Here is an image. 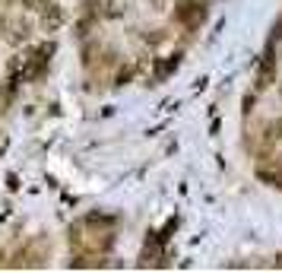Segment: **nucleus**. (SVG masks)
<instances>
[{"instance_id": "nucleus-1", "label": "nucleus", "mask_w": 282, "mask_h": 273, "mask_svg": "<svg viewBox=\"0 0 282 273\" xmlns=\"http://www.w3.org/2000/svg\"><path fill=\"white\" fill-rule=\"evenodd\" d=\"M29 22L26 19H16V16H7L4 19V32H7V42H13V45H19V42H26L29 38Z\"/></svg>"}, {"instance_id": "nucleus-2", "label": "nucleus", "mask_w": 282, "mask_h": 273, "mask_svg": "<svg viewBox=\"0 0 282 273\" xmlns=\"http://www.w3.org/2000/svg\"><path fill=\"white\" fill-rule=\"evenodd\" d=\"M178 19L187 22V26H200V22L206 19V7H203V4H200V7H197V4H187V7L178 10Z\"/></svg>"}, {"instance_id": "nucleus-3", "label": "nucleus", "mask_w": 282, "mask_h": 273, "mask_svg": "<svg viewBox=\"0 0 282 273\" xmlns=\"http://www.w3.org/2000/svg\"><path fill=\"white\" fill-rule=\"evenodd\" d=\"M273 73H276V57L266 54L263 64H260V73H257V89H266L269 83H273Z\"/></svg>"}, {"instance_id": "nucleus-4", "label": "nucleus", "mask_w": 282, "mask_h": 273, "mask_svg": "<svg viewBox=\"0 0 282 273\" xmlns=\"http://www.w3.org/2000/svg\"><path fill=\"white\" fill-rule=\"evenodd\" d=\"M61 22H64V13H61L57 7H48V13H44V29L54 32L57 26H61Z\"/></svg>"}, {"instance_id": "nucleus-5", "label": "nucleus", "mask_w": 282, "mask_h": 273, "mask_svg": "<svg viewBox=\"0 0 282 273\" xmlns=\"http://www.w3.org/2000/svg\"><path fill=\"white\" fill-rule=\"evenodd\" d=\"M124 10H127L124 0H111V4H108V16H121Z\"/></svg>"}, {"instance_id": "nucleus-6", "label": "nucleus", "mask_w": 282, "mask_h": 273, "mask_svg": "<svg viewBox=\"0 0 282 273\" xmlns=\"http://www.w3.org/2000/svg\"><path fill=\"white\" fill-rule=\"evenodd\" d=\"M269 130H273V134H276V137H282V118H279V121H276L273 127H269Z\"/></svg>"}, {"instance_id": "nucleus-7", "label": "nucleus", "mask_w": 282, "mask_h": 273, "mask_svg": "<svg viewBox=\"0 0 282 273\" xmlns=\"http://www.w3.org/2000/svg\"><path fill=\"white\" fill-rule=\"evenodd\" d=\"M273 38H282V19H279L276 26H273Z\"/></svg>"}, {"instance_id": "nucleus-8", "label": "nucleus", "mask_w": 282, "mask_h": 273, "mask_svg": "<svg viewBox=\"0 0 282 273\" xmlns=\"http://www.w3.org/2000/svg\"><path fill=\"white\" fill-rule=\"evenodd\" d=\"M276 267H282V254H279V257H276Z\"/></svg>"}]
</instances>
